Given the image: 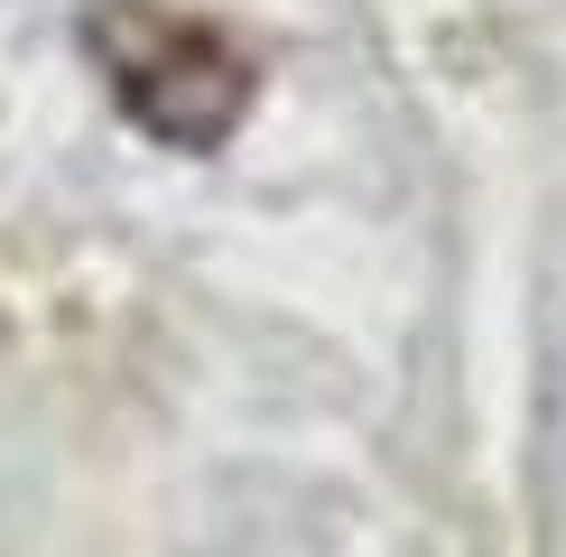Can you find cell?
Masks as SVG:
<instances>
[{
	"instance_id": "cell-1",
	"label": "cell",
	"mask_w": 566,
	"mask_h": 557,
	"mask_svg": "<svg viewBox=\"0 0 566 557\" xmlns=\"http://www.w3.org/2000/svg\"><path fill=\"white\" fill-rule=\"evenodd\" d=\"M75 46L122 103V122L186 158H214L261 103V56L223 19L168 10V0H84Z\"/></svg>"
}]
</instances>
